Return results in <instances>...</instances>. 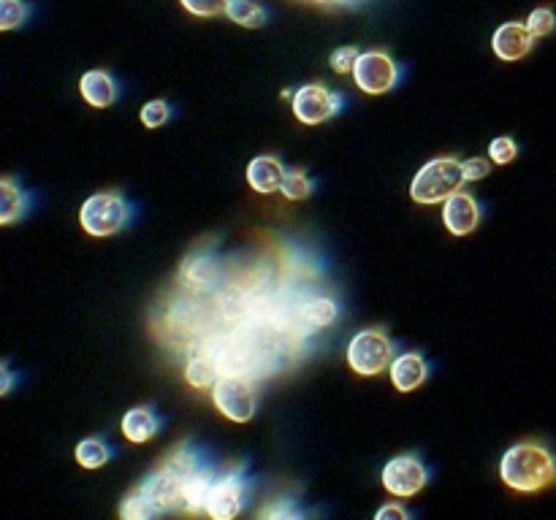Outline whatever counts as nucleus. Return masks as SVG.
<instances>
[{
	"label": "nucleus",
	"instance_id": "1",
	"mask_svg": "<svg viewBox=\"0 0 556 520\" xmlns=\"http://www.w3.org/2000/svg\"><path fill=\"white\" fill-rule=\"evenodd\" d=\"M201 466H204V461L198 458L196 450L188 442H182L133 491L142 496L152 518L166 515V512H180L185 483H188L190 474Z\"/></svg>",
	"mask_w": 556,
	"mask_h": 520
},
{
	"label": "nucleus",
	"instance_id": "2",
	"mask_svg": "<svg viewBox=\"0 0 556 520\" xmlns=\"http://www.w3.org/2000/svg\"><path fill=\"white\" fill-rule=\"evenodd\" d=\"M500 477L510 491L538 493L556 483V455L540 442H519L502 455Z\"/></svg>",
	"mask_w": 556,
	"mask_h": 520
},
{
	"label": "nucleus",
	"instance_id": "3",
	"mask_svg": "<svg viewBox=\"0 0 556 520\" xmlns=\"http://www.w3.org/2000/svg\"><path fill=\"white\" fill-rule=\"evenodd\" d=\"M464 182L467 179H464L462 160L434 158L418 168L413 185H410V198L421 206L443 204L445 198H451L453 193L462 190Z\"/></svg>",
	"mask_w": 556,
	"mask_h": 520
},
{
	"label": "nucleus",
	"instance_id": "4",
	"mask_svg": "<svg viewBox=\"0 0 556 520\" xmlns=\"http://www.w3.org/2000/svg\"><path fill=\"white\" fill-rule=\"evenodd\" d=\"M131 223V204L117 190L95 193L79 209V225L93 239H109Z\"/></svg>",
	"mask_w": 556,
	"mask_h": 520
},
{
	"label": "nucleus",
	"instance_id": "5",
	"mask_svg": "<svg viewBox=\"0 0 556 520\" xmlns=\"http://www.w3.org/2000/svg\"><path fill=\"white\" fill-rule=\"evenodd\" d=\"M348 366L361 377H375L383 369L391 366L394 361V344L388 339L386 331L380 328H367V331H359L353 336L348 344Z\"/></svg>",
	"mask_w": 556,
	"mask_h": 520
},
{
	"label": "nucleus",
	"instance_id": "6",
	"mask_svg": "<svg viewBox=\"0 0 556 520\" xmlns=\"http://www.w3.org/2000/svg\"><path fill=\"white\" fill-rule=\"evenodd\" d=\"M293 117L302 125H323L334 120L345 109V98L340 93L329 90L326 84H304L291 98Z\"/></svg>",
	"mask_w": 556,
	"mask_h": 520
},
{
	"label": "nucleus",
	"instance_id": "7",
	"mask_svg": "<svg viewBox=\"0 0 556 520\" xmlns=\"http://www.w3.org/2000/svg\"><path fill=\"white\" fill-rule=\"evenodd\" d=\"M250 483L245 477V466L231 469V472L215 477V483L207 493V510L204 515L215 520H231L245 510Z\"/></svg>",
	"mask_w": 556,
	"mask_h": 520
},
{
	"label": "nucleus",
	"instance_id": "8",
	"mask_svg": "<svg viewBox=\"0 0 556 520\" xmlns=\"http://www.w3.org/2000/svg\"><path fill=\"white\" fill-rule=\"evenodd\" d=\"M353 82L361 93L383 95L402 82V65L396 63L394 57H388L386 52H377V49L361 52L356 65H353Z\"/></svg>",
	"mask_w": 556,
	"mask_h": 520
},
{
	"label": "nucleus",
	"instance_id": "9",
	"mask_svg": "<svg viewBox=\"0 0 556 520\" xmlns=\"http://www.w3.org/2000/svg\"><path fill=\"white\" fill-rule=\"evenodd\" d=\"M212 401H215L217 412L223 418L234 420V423H247L253 420L258 399H255L253 385L239 377V374H223L220 380L212 385Z\"/></svg>",
	"mask_w": 556,
	"mask_h": 520
},
{
	"label": "nucleus",
	"instance_id": "10",
	"mask_svg": "<svg viewBox=\"0 0 556 520\" xmlns=\"http://www.w3.org/2000/svg\"><path fill=\"white\" fill-rule=\"evenodd\" d=\"M383 488L396 499H410L421 493L429 483V469L421 458L415 455H396L383 466Z\"/></svg>",
	"mask_w": 556,
	"mask_h": 520
},
{
	"label": "nucleus",
	"instance_id": "11",
	"mask_svg": "<svg viewBox=\"0 0 556 520\" xmlns=\"http://www.w3.org/2000/svg\"><path fill=\"white\" fill-rule=\"evenodd\" d=\"M443 223L453 236H470L481 225V204L475 201V195L459 190L451 198H445Z\"/></svg>",
	"mask_w": 556,
	"mask_h": 520
},
{
	"label": "nucleus",
	"instance_id": "12",
	"mask_svg": "<svg viewBox=\"0 0 556 520\" xmlns=\"http://www.w3.org/2000/svg\"><path fill=\"white\" fill-rule=\"evenodd\" d=\"M532 47H535V36L529 33L527 22H505L491 36L494 55L505 63H516L521 57H527Z\"/></svg>",
	"mask_w": 556,
	"mask_h": 520
},
{
	"label": "nucleus",
	"instance_id": "13",
	"mask_svg": "<svg viewBox=\"0 0 556 520\" xmlns=\"http://www.w3.org/2000/svg\"><path fill=\"white\" fill-rule=\"evenodd\" d=\"M33 209V195L22 187L17 177H0V225H14L25 220Z\"/></svg>",
	"mask_w": 556,
	"mask_h": 520
},
{
	"label": "nucleus",
	"instance_id": "14",
	"mask_svg": "<svg viewBox=\"0 0 556 520\" xmlns=\"http://www.w3.org/2000/svg\"><path fill=\"white\" fill-rule=\"evenodd\" d=\"M388 372H391V382L399 393H413L429 377V363L421 353H402L391 361Z\"/></svg>",
	"mask_w": 556,
	"mask_h": 520
},
{
	"label": "nucleus",
	"instance_id": "15",
	"mask_svg": "<svg viewBox=\"0 0 556 520\" xmlns=\"http://www.w3.org/2000/svg\"><path fill=\"white\" fill-rule=\"evenodd\" d=\"M79 93L85 98L93 109H109L117 103L120 98V84L114 79L109 71H101V68H95V71H87L82 79H79Z\"/></svg>",
	"mask_w": 556,
	"mask_h": 520
},
{
	"label": "nucleus",
	"instance_id": "16",
	"mask_svg": "<svg viewBox=\"0 0 556 520\" xmlns=\"http://www.w3.org/2000/svg\"><path fill=\"white\" fill-rule=\"evenodd\" d=\"M285 171L283 160L274 158V155H258V158L250 160L247 166V185L253 187L255 193L261 195H272L283 187Z\"/></svg>",
	"mask_w": 556,
	"mask_h": 520
},
{
	"label": "nucleus",
	"instance_id": "17",
	"mask_svg": "<svg viewBox=\"0 0 556 520\" xmlns=\"http://www.w3.org/2000/svg\"><path fill=\"white\" fill-rule=\"evenodd\" d=\"M120 428H123V434L128 442H133V445H144V442H150V439L161 431L163 420L158 418V412H155L152 407H133L123 415Z\"/></svg>",
	"mask_w": 556,
	"mask_h": 520
},
{
	"label": "nucleus",
	"instance_id": "18",
	"mask_svg": "<svg viewBox=\"0 0 556 520\" xmlns=\"http://www.w3.org/2000/svg\"><path fill=\"white\" fill-rule=\"evenodd\" d=\"M212 483H215V472L207 464L190 474L188 483H185V493H182L180 512H185V515H201V512L207 510V493L212 488Z\"/></svg>",
	"mask_w": 556,
	"mask_h": 520
},
{
	"label": "nucleus",
	"instance_id": "19",
	"mask_svg": "<svg viewBox=\"0 0 556 520\" xmlns=\"http://www.w3.org/2000/svg\"><path fill=\"white\" fill-rule=\"evenodd\" d=\"M302 323L310 328V331H318V328H326L331 325L337 317H340V307L326 296H318V298H310V301H304L302 307Z\"/></svg>",
	"mask_w": 556,
	"mask_h": 520
},
{
	"label": "nucleus",
	"instance_id": "20",
	"mask_svg": "<svg viewBox=\"0 0 556 520\" xmlns=\"http://www.w3.org/2000/svg\"><path fill=\"white\" fill-rule=\"evenodd\" d=\"M112 445L104 442L101 437H87L82 439L79 445H76L74 455H76V464L82 466V469H101L112 461Z\"/></svg>",
	"mask_w": 556,
	"mask_h": 520
},
{
	"label": "nucleus",
	"instance_id": "21",
	"mask_svg": "<svg viewBox=\"0 0 556 520\" xmlns=\"http://www.w3.org/2000/svg\"><path fill=\"white\" fill-rule=\"evenodd\" d=\"M217 380H220V369H217V363L212 358H207V355H196L185 366V382L193 385V388L209 390Z\"/></svg>",
	"mask_w": 556,
	"mask_h": 520
},
{
	"label": "nucleus",
	"instance_id": "22",
	"mask_svg": "<svg viewBox=\"0 0 556 520\" xmlns=\"http://www.w3.org/2000/svg\"><path fill=\"white\" fill-rule=\"evenodd\" d=\"M226 17L236 25H242V28H264L269 14H266L264 6H258L253 0H228Z\"/></svg>",
	"mask_w": 556,
	"mask_h": 520
},
{
	"label": "nucleus",
	"instance_id": "23",
	"mask_svg": "<svg viewBox=\"0 0 556 520\" xmlns=\"http://www.w3.org/2000/svg\"><path fill=\"white\" fill-rule=\"evenodd\" d=\"M212 260L207 258H190L185 266H182V282L185 288L190 290H207L212 285Z\"/></svg>",
	"mask_w": 556,
	"mask_h": 520
},
{
	"label": "nucleus",
	"instance_id": "24",
	"mask_svg": "<svg viewBox=\"0 0 556 520\" xmlns=\"http://www.w3.org/2000/svg\"><path fill=\"white\" fill-rule=\"evenodd\" d=\"M30 19V6L25 0H0V33L19 30Z\"/></svg>",
	"mask_w": 556,
	"mask_h": 520
},
{
	"label": "nucleus",
	"instance_id": "25",
	"mask_svg": "<svg viewBox=\"0 0 556 520\" xmlns=\"http://www.w3.org/2000/svg\"><path fill=\"white\" fill-rule=\"evenodd\" d=\"M280 190H283V195L288 201H304V198H310L312 190H315V182H312L304 171H299V168H288Z\"/></svg>",
	"mask_w": 556,
	"mask_h": 520
},
{
	"label": "nucleus",
	"instance_id": "26",
	"mask_svg": "<svg viewBox=\"0 0 556 520\" xmlns=\"http://www.w3.org/2000/svg\"><path fill=\"white\" fill-rule=\"evenodd\" d=\"M519 158V144L510 139V136H497L489 144V160L497 166H508L513 160Z\"/></svg>",
	"mask_w": 556,
	"mask_h": 520
},
{
	"label": "nucleus",
	"instance_id": "27",
	"mask_svg": "<svg viewBox=\"0 0 556 520\" xmlns=\"http://www.w3.org/2000/svg\"><path fill=\"white\" fill-rule=\"evenodd\" d=\"M139 120H142L144 128H163L166 122L171 120V106L166 101H150L142 106V114H139Z\"/></svg>",
	"mask_w": 556,
	"mask_h": 520
},
{
	"label": "nucleus",
	"instance_id": "28",
	"mask_svg": "<svg viewBox=\"0 0 556 520\" xmlns=\"http://www.w3.org/2000/svg\"><path fill=\"white\" fill-rule=\"evenodd\" d=\"M527 28L535 38L551 36L556 28V14L551 9H535L527 17Z\"/></svg>",
	"mask_w": 556,
	"mask_h": 520
},
{
	"label": "nucleus",
	"instance_id": "29",
	"mask_svg": "<svg viewBox=\"0 0 556 520\" xmlns=\"http://www.w3.org/2000/svg\"><path fill=\"white\" fill-rule=\"evenodd\" d=\"M185 11H190L193 17H204V19H212V17H220V14H226L228 9V0H180Z\"/></svg>",
	"mask_w": 556,
	"mask_h": 520
},
{
	"label": "nucleus",
	"instance_id": "30",
	"mask_svg": "<svg viewBox=\"0 0 556 520\" xmlns=\"http://www.w3.org/2000/svg\"><path fill=\"white\" fill-rule=\"evenodd\" d=\"M117 512H120V518H125V520H147V518H152L150 510H147V504H144V499L136 491L125 493L123 502H120V507H117Z\"/></svg>",
	"mask_w": 556,
	"mask_h": 520
},
{
	"label": "nucleus",
	"instance_id": "31",
	"mask_svg": "<svg viewBox=\"0 0 556 520\" xmlns=\"http://www.w3.org/2000/svg\"><path fill=\"white\" fill-rule=\"evenodd\" d=\"M359 55L361 52L356 47H340L331 52L329 65L334 68V74H353V65H356Z\"/></svg>",
	"mask_w": 556,
	"mask_h": 520
},
{
	"label": "nucleus",
	"instance_id": "32",
	"mask_svg": "<svg viewBox=\"0 0 556 520\" xmlns=\"http://www.w3.org/2000/svg\"><path fill=\"white\" fill-rule=\"evenodd\" d=\"M462 171L467 182H478V179L489 177L491 174V163L483 158H467L462 160Z\"/></svg>",
	"mask_w": 556,
	"mask_h": 520
},
{
	"label": "nucleus",
	"instance_id": "33",
	"mask_svg": "<svg viewBox=\"0 0 556 520\" xmlns=\"http://www.w3.org/2000/svg\"><path fill=\"white\" fill-rule=\"evenodd\" d=\"M17 382H19L17 372H14L6 361H0V399L9 396L11 390L17 388Z\"/></svg>",
	"mask_w": 556,
	"mask_h": 520
},
{
	"label": "nucleus",
	"instance_id": "34",
	"mask_svg": "<svg viewBox=\"0 0 556 520\" xmlns=\"http://www.w3.org/2000/svg\"><path fill=\"white\" fill-rule=\"evenodd\" d=\"M377 520H407L410 518V512L405 507H399V504H386V507H380L375 512Z\"/></svg>",
	"mask_w": 556,
	"mask_h": 520
},
{
	"label": "nucleus",
	"instance_id": "35",
	"mask_svg": "<svg viewBox=\"0 0 556 520\" xmlns=\"http://www.w3.org/2000/svg\"><path fill=\"white\" fill-rule=\"evenodd\" d=\"M261 518H299V512L277 502L272 504V507H266V510L261 512Z\"/></svg>",
	"mask_w": 556,
	"mask_h": 520
},
{
	"label": "nucleus",
	"instance_id": "36",
	"mask_svg": "<svg viewBox=\"0 0 556 520\" xmlns=\"http://www.w3.org/2000/svg\"><path fill=\"white\" fill-rule=\"evenodd\" d=\"M315 3H356V0H315Z\"/></svg>",
	"mask_w": 556,
	"mask_h": 520
}]
</instances>
